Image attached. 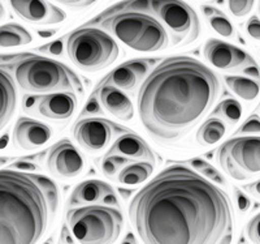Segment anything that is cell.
I'll return each mask as SVG.
<instances>
[{
	"instance_id": "cell-13",
	"label": "cell",
	"mask_w": 260,
	"mask_h": 244,
	"mask_svg": "<svg viewBox=\"0 0 260 244\" xmlns=\"http://www.w3.org/2000/svg\"><path fill=\"white\" fill-rule=\"evenodd\" d=\"M203 52L213 67L222 71L238 69L256 63L243 50L219 39H208L204 45Z\"/></svg>"
},
{
	"instance_id": "cell-7",
	"label": "cell",
	"mask_w": 260,
	"mask_h": 244,
	"mask_svg": "<svg viewBox=\"0 0 260 244\" xmlns=\"http://www.w3.org/2000/svg\"><path fill=\"white\" fill-rule=\"evenodd\" d=\"M67 224L76 240L83 244H111L124 227L121 210L107 205H87L71 209Z\"/></svg>"
},
{
	"instance_id": "cell-23",
	"label": "cell",
	"mask_w": 260,
	"mask_h": 244,
	"mask_svg": "<svg viewBox=\"0 0 260 244\" xmlns=\"http://www.w3.org/2000/svg\"><path fill=\"white\" fill-rule=\"evenodd\" d=\"M225 84L236 95L245 101H255L260 94V84L242 76H225Z\"/></svg>"
},
{
	"instance_id": "cell-26",
	"label": "cell",
	"mask_w": 260,
	"mask_h": 244,
	"mask_svg": "<svg viewBox=\"0 0 260 244\" xmlns=\"http://www.w3.org/2000/svg\"><path fill=\"white\" fill-rule=\"evenodd\" d=\"M130 158L122 157L118 154H107L104 159L102 161V171L106 176L112 178L116 174L120 173L121 169L130 164Z\"/></svg>"
},
{
	"instance_id": "cell-24",
	"label": "cell",
	"mask_w": 260,
	"mask_h": 244,
	"mask_svg": "<svg viewBox=\"0 0 260 244\" xmlns=\"http://www.w3.org/2000/svg\"><path fill=\"white\" fill-rule=\"evenodd\" d=\"M225 133H226V127H225L224 122L213 118V119H208L207 122H204L203 125L198 129L197 141L204 146L213 145V144L219 143Z\"/></svg>"
},
{
	"instance_id": "cell-12",
	"label": "cell",
	"mask_w": 260,
	"mask_h": 244,
	"mask_svg": "<svg viewBox=\"0 0 260 244\" xmlns=\"http://www.w3.org/2000/svg\"><path fill=\"white\" fill-rule=\"evenodd\" d=\"M46 165L53 175L74 178L83 171L85 161L77 148L69 140L62 139L48 150Z\"/></svg>"
},
{
	"instance_id": "cell-31",
	"label": "cell",
	"mask_w": 260,
	"mask_h": 244,
	"mask_svg": "<svg viewBox=\"0 0 260 244\" xmlns=\"http://www.w3.org/2000/svg\"><path fill=\"white\" fill-rule=\"evenodd\" d=\"M55 2L71 9H86L94 6L98 0H55Z\"/></svg>"
},
{
	"instance_id": "cell-34",
	"label": "cell",
	"mask_w": 260,
	"mask_h": 244,
	"mask_svg": "<svg viewBox=\"0 0 260 244\" xmlns=\"http://www.w3.org/2000/svg\"><path fill=\"white\" fill-rule=\"evenodd\" d=\"M62 50H64V46H62L61 39L50 42V43H47V45L39 47V51H42V52H46V54H50V55H55V57L61 55Z\"/></svg>"
},
{
	"instance_id": "cell-11",
	"label": "cell",
	"mask_w": 260,
	"mask_h": 244,
	"mask_svg": "<svg viewBox=\"0 0 260 244\" xmlns=\"http://www.w3.org/2000/svg\"><path fill=\"white\" fill-rule=\"evenodd\" d=\"M29 103H25V109L34 107L36 113L47 119L55 122H64L72 118L77 106L76 93L56 92L47 93L41 97H29Z\"/></svg>"
},
{
	"instance_id": "cell-45",
	"label": "cell",
	"mask_w": 260,
	"mask_h": 244,
	"mask_svg": "<svg viewBox=\"0 0 260 244\" xmlns=\"http://www.w3.org/2000/svg\"><path fill=\"white\" fill-rule=\"evenodd\" d=\"M9 159L8 158H6V157H0V167L3 166V165H6L7 162H8Z\"/></svg>"
},
{
	"instance_id": "cell-33",
	"label": "cell",
	"mask_w": 260,
	"mask_h": 244,
	"mask_svg": "<svg viewBox=\"0 0 260 244\" xmlns=\"http://www.w3.org/2000/svg\"><path fill=\"white\" fill-rule=\"evenodd\" d=\"M234 195H236V201L237 205H238V209H240L241 213H247L248 209L251 208V201L243 194L240 188L234 187Z\"/></svg>"
},
{
	"instance_id": "cell-46",
	"label": "cell",
	"mask_w": 260,
	"mask_h": 244,
	"mask_svg": "<svg viewBox=\"0 0 260 244\" xmlns=\"http://www.w3.org/2000/svg\"><path fill=\"white\" fill-rule=\"evenodd\" d=\"M3 16H4V8L3 6H2V3H0V20L3 18Z\"/></svg>"
},
{
	"instance_id": "cell-27",
	"label": "cell",
	"mask_w": 260,
	"mask_h": 244,
	"mask_svg": "<svg viewBox=\"0 0 260 244\" xmlns=\"http://www.w3.org/2000/svg\"><path fill=\"white\" fill-rule=\"evenodd\" d=\"M210 25L216 33H219L220 36L226 37V38H231L236 34V30H234L233 25L226 17L224 16V13L219 12L216 15L210 16Z\"/></svg>"
},
{
	"instance_id": "cell-42",
	"label": "cell",
	"mask_w": 260,
	"mask_h": 244,
	"mask_svg": "<svg viewBox=\"0 0 260 244\" xmlns=\"http://www.w3.org/2000/svg\"><path fill=\"white\" fill-rule=\"evenodd\" d=\"M56 33V30H39L38 34L42 37V38H50L53 34Z\"/></svg>"
},
{
	"instance_id": "cell-18",
	"label": "cell",
	"mask_w": 260,
	"mask_h": 244,
	"mask_svg": "<svg viewBox=\"0 0 260 244\" xmlns=\"http://www.w3.org/2000/svg\"><path fill=\"white\" fill-rule=\"evenodd\" d=\"M99 101L111 115L120 120H132L134 118V107L126 94L112 85H102L99 89Z\"/></svg>"
},
{
	"instance_id": "cell-10",
	"label": "cell",
	"mask_w": 260,
	"mask_h": 244,
	"mask_svg": "<svg viewBox=\"0 0 260 244\" xmlns=\"http://www.w3.org/2000/svg\"><path fill=\"white\" fill-rule=\"evenodd\" d=\"M118 132H124V129L118 128L108 120L102 118H86L74 124L73 136L83 149L99 153L110 145Z\"/></svg>"
},
{
	"instance_id": "cell-8",
	"label": "cell",
	"mask_w": 260,
	"mask_h": 244,
	"mask_svg": "<svg viewBox=\"0 0 260 244\" xmlns=\"http://www.w3.org/2000/svg\"><path fill=\"white\" fill-rule=\"evenodd\" d=\"M67 52L74 66L80 69L98 72L117 60L120 48L115 39L104 30L83 26L69 34Z\"/></svg>"
},
{
	"instance_id": "cell-20",
	"label": "cell",
	"mask_w": 260,
	"mask_h": 244,
	"mask_svg": "<svg viewBox=\"0 0 260 244\" xmlns=\"http://www.w3.org/2000/svg\"><path fill=\"white\" fill-rule=\"evenodd\" d=\"M113 194V188L102 180L91 179L80 183L74 188L73 194L69 199V205H83L103 201L108 195Z\"/></svg>"
},
{
	"instance_id": "cell-14",
	"label": "cell",
	"mask_w": 260,
	"mask_h": 244,
	"mask_svg": "<svg viewBox=\"0 0 260 244\" xmlns=\"http://www.w3.org/2000/svg\"><path fill=\"white\" fill-rule=\"evenodd\" d=\"M9 6L20 18L34 24H60L67 13L47 0H9Z\"/></svg>"
},
{
	"instance_id": "cell-29",
	"label": "cell",
	"mask_w": 260,
	"mask_h": 244,
	"mask_svg": "<svg viewBox=\"0 0 260 244\" xmlns=\"http://www.w3.org/2000/svg\"><path fill=\"white\" fill-rule=\"evenodd\" d=\"M246 234L252 243L260 244V213L248 222L246 227Z\"/></svg>"
},
{
	"instance_id": "cell-41",
	"label": "cell",
	"mask_w": 260,
	"mask_h": 244,
	"mask_svg": "<svg viewBox=\"0 0 260 244\" xmlns=\"http://www.w3.org/2000/svg\"><path fill=\"white\" fill-rule=\"evenodd\" d=\"M202 11H203L204 15L207 16V17H210V16H213V15H216V13L220 12V11H217V9L212 8V7H204V8H202Z\"/></svg>"
},
{
	"instance_id": "cell-39",
	"label": "cell",
	"mask_w": 260,
	"mask_h": 244,
	"mask_svg": "<svg viewBox=\"0 0 260 244\" xmlns=\"http://www.w3.org/2000/svg\"><path fill=\"white\" fill-rule=\"evenodd\" d=\"M207 164L208 162H206L204 159H202V158H192V159H190V165H191L195 170H198V171H201Z\"/></svg>"
},
{
	"instance_id": "cell-43",
	"label": "cell",
	"mask_w": 260,
	"mask_h": 244,
	"mask_svg": "<svg viewBox=\"0 0 260 244\" xmlns=\"http://www.w3.org/2000/svg\"><path fill=\"white\" fill-rule=\"evenodd\" d=\"M71 232L67 231V227H64L62 229V232H61V241H73V239L71 238V235H69Z\"/></svg>"
},
{
	"instance_id": "cell-22",
	"label": "cell",
	"mask_w": 260,
	"mask_h": 244,
	"mask_svg": "<svg viewBox=\"0 0 260 244\" xmlns=\"http://www.w3.org/2000/svg\"><path fill=\"white\" fill-rule=\"evenodd\" d=\"M154 173L152 162H136L129 164L118 174V182L124 185H138L146 182Z\"/></svg>"
},
{
	"instance_id": "cell-25",
	"label": "cell",
	"mask_w": 260,
	"mask_h": 244,
	"mask_svg": "<svg viewBox=\"0 0 260 244\" xmlns=\"http://www.w3.org/2000/svg\"><path fill=\"white\" fill-rule=\"evenodd\" d=\"M215 113L221 115L222 118H225V119L229 123H232V124H236V123L240 122V119L242 118V106H241L240 102L236 101V99L228 98L217 106Z\"/></svg>"
},
{
	"instance_id": "cell-40",
	"label": "cell",
	"mask_w": 260,
	"mask_h": 244,
	"mask_svg": "<svg viewBox=\"0 0 260 244\" xmlns=\"http://www.w3.org/2000/svg\"><path fill=\"white\" fill-rule=\"evenodd\" d=\"M86 113H99V104L95 98H91V101L86 106Z\"/></svg>"
},
{
	"instance_id": "cell-30",
	"label": "cell",
	"mask_w": 260,
	"mask_h": 244,
	"mask_svg": "<svg viewBox=\"0 0 260 244\" xmlns=\"http://www.w3.org/2000/svg\"><path fill=\"white\" fill-rule=\"evenodd\" d=\"M240 133H257L260 132V119L257 115H251L242 124L240 128Z\"/></svg>"
},
{
	"instance_id": "cell-2",
	"label": "cell",
	"mask_w": 260,
	"mask_h": 244,
	"mask_svg": "<svg viewBox=\"0 0 260 244\" xmlns=\"http://www.w3.org/2000/svg\"><path fill=\"white\" fill-rule=\"evenodd\" d=\"M220 89L219 77L199 60L167 58L139 88V119L156 141L176 143L210 113Z\"/></svg>"
},
{
	"instance_id": "cell-38",
	"label": "cell",
	"mask_w": 260,
	"mask_h": 244,
	"mask_svg": "<svg viewBox=\"0 0 260 244\" xmlns=\"http://www.w3.org/2000/svg\"><path fill=\"white\" fill-rule=\"evenodd\" d=\"M245 189L247 191L248 194L252 195L256 199H260V179H257L256 182L251 183V184H247L245 187Z\"/></svg>"
},
{
	"instance_id": "cell-16",
	"label": "cell",
	"mask_w": 260,
	"mask_h": 244,
	"mask_svg": "<svg viewBox=\"0 0 260 244\" xmlns=\"http://www.w3.org/2000/svg\"><path fill=\"white\" fill-rule=\"evenodd\" d=\"M152 62L150 60H132L122 66L113 69L110 75L102 80V85H112L125 92H132L137 88L139 81L142 80L148 71V67Z\"/></svg>"
},
{
	"instance_id": "cell-5",
	"label": "cell",
	"mask_w": 260,
	"mask_h": 244,
	"mask_svg": "<svg viewBox=\"0 0 260 244\" xmlns=\"http://www.w3.org/2000/svg\"><path fill=\"white\" fill-rule=\"evenodd\" d=\"M118 11H138L156 17L166 26L173 46L190 45L201 34L198 15L183 0H124L104 12Z\"/></svg>"
},
{
	"instance_id": "cell-15",
	"label": "cell",
	"mask_w": 260,
	"mask_h": 244,
	"mask_svg": "<svg viewBox=\"0 0 260 244\" xmlns=\"http://www.w3.org/2000/svg\"><path fill=\"white\" fill-rule=\"evenodd\" d=\"M52 131L47 124L29 118H20L13 129V143L24 150H32L47 144Z\"/></svg>"
},
{
	"instance_id": "cell-17",
	"label": "cell",
	"mask_w": 260,
	"mask_h": 244,
	"mask_svg": "<svg viewBox=\"0 0 260 244\" xmlns=\"http://www.w3.org/2000/svg\"><path fill=\"white\" fill-rule=\"evenodd\" d=\"M107 154H118L130 159H139V161L142 159L152 164L155 162V154L147 143L138 134L130 132L117 137Z\"/></svg>"
},
{
	"instance_id": "cell-19",
	"label": "cell",
	"mask_w": 260,
	"mask_h": 244,
	"mask_svg": "<svg viewBox=\"0 0 260 244\" xmlns=\"http://www.w3.org/2000/svg\"><path fill=\"white\" fill-rule=\"evenodd\" d=\"M17 106L15 80L6 69L0 68V132L8 125Z\"/></svg>"
},
{
	"instance_id": "cell-21",
	"label": "cell",
	"mask_w": 260,
	"mask_h": 244,
	"mask_svg": "<svg viewBox=\"0 0 260 244\" xmlns=\"http://www.w3.org/2000/svg\"><path fill=\"white\" fill-rule=\"evenodd\" d=\"M32 42V36L27 29L18 24L2 25L0 26V47H20Z\"/></svg>"
},
{
	"instance_id": "cell-6",
	"label": "cell",
	"mask_w": 260,
	"mask_h": 244,
	"mask_svg": "<svg viewBox=\"0 0 260 244\" xmlns=\"http://www.w3.org/2000/svg\"><path fill=\"white\" fill-rule=\"evenodd\" d=\"M12 69L18 87L27 93H82L80 77L57 60L29 54L17 60Z\"/></svg>"
},
{
	"instance_id": "cell-9",
	"label": "cell",
	"mask_w": 260,
	"mask_h": 244,
	"mask_svg": "<svg viewBox=\"0 0 260 244\" xmlns=\"http://www.w3.org/2000/svg\"><path fill=\"white\" fill-rule=\"evenodd\" d=\"M216 159L228 176L238 182L260 174V137L241 136L219 146Z\"/></svg>"
},
{
	"instance_id": "cell-37",
	"label": "cell",
	"mask_w": 260,
	"mask_h": 244,
	"mask_svg": "<svg viewBox=\"0 0 260 244\" xmlns=\"http://www.w3.org/2000/svg\"><path fill=\"white\" fill-rule=\"evenodd\" d=\"M12 167H15V169L17 170H22V171H37V170H38V166H37V165L30 164V162L26 161L15 162V164L12 165Z\"/></svg>"
},
{
	"instance_id": "cell-28",
	"label": "cell",
	"mask_w": 260,
	"mask_h": 244,
	"mask_svg": "<svg viewBox=\"0 0 260 244\" xmlns=\"http://www.w3.org/2000/svg\"><path fill=\"white\" fill-rule=\"evenodd\" d=\"M255 0H228L229 11L234 17H243L251 12Z\"/></svg>"
},
{
	"instance_id": "cell-36",
	"label": "cell",
	"mask_w": 260,
	"mask_h": 244,
	"mask_svg": "<svg viewBox=\"0 0 260 244\" xmlns=\"http://www.w3.org/2000/svg\"><path fill=\"white\" fill-rule=\"evenodd\" d=\"M243 73L256 81L260 80V68L256 63H255V64H251V66L245 67V68H243Z\"/></svg>"
},
{
	"instance_id": "cell-44",
	"label": "cell",
	"mask_w": 260,
	"mask_h": 244,
	"mask_svg": "<svg viewBox=\"0 0 260 244\" xmlns=\"http://www.w3.org/2000/svg\"><path fill=\"white\" fill-rule=\"evenodd\" d=\"M127 241H133V243H136V239L133 238V235H132V234H129V235L126 236V239L124 240V243H127Z\"/></svg>"
},
{
	"instance_id": "cell-47",
	"label": "cell",
	"mask_w": 260,
	"mask_h": 244,
	"mask_svg": "<svg viewBox=\"0 0 260 244\" xmlns=\"http://www.w3.org/2000/svg\"><path fill=\"white\" fill-rule=\"evenodd\" d=\"M259 12H260V4H259Z\"/></svg>"
},
{
	"instance_id": "cell-3",
	"label": "cell",
	"mask_w": 260,
	"mask_h": 244,
	"mask_svg": "<svg viewBox=\"0 0 260 244\" xmlns=\"http://www.w3.org/2000/svg\"><path fill=\"white\" fill-rule=\"evenodd\" d=\"M60 192L52 179L0 170V244H36L52 227Z\"/></svg>"
},
{
	"instance_id": "cell-4",
	"label": "cell",
	"mask_w": 260,
	"mask_h": 244,
	"mask_svg": "<svg viewBox=\"0 0 260 244\" xmlns=\"http://www.w3.org/2000/svg\"><path fill=\"white\" fill-rule=\"evenodd\" d=\"M87 24L99 25L127 47L139 52H155L164 50L169 45V34L166 26L156 17L146 12H102Z\"/></svg>"
},
{
	"instance_id": "cell-35",
	"label": "cell",
	"mask_w": 260,
	"mask_h": 244,
	"mask_svg": "<svg viewBox=\"0 0 260 244\" xmlns=\"http://www.w3.org/2000/svg\"><path fill=\"white\" fill-rule=\"evenodd\" d=\"M246 32L251 38L260 41V20L257 17H251L246 24Z\"/></svg>"
},
{
	"instance_id": "cell-32",
	"label": "cell",
	"mask_w": 260,
	"mask_h": 244,
	"mask_svg": "<svg viewBox=\"0 0 260 244\" xmlns=\"http://www.w3.org/2000/svg\"><path fill=\"white\" fill-rule=\"evenodd\" d=\"M202 173H203L204 176H207L210 180H212V182L217 183V184H225V179L224 176L220 174V171H217V170L215 169L213 166H211L210 164H207L206 166L203 167V169L201 170Z\"/></svg>"
},
{
	"instance_id": "cell-1",
	"label": "cell",
	"mask_w": 260,
	"mask_h": 244,
	"mask_svg": "<svg viewBox=\"0 0 260 244\" xmlns=\"http://www.w3.org/2000/svg\"><path fill=\"white\" fill-rule=\"evenodd\" d=\"M129 218L145 244H229L233 239L229 196L185 165L166 167L138 191Z\"/></svg>"
}]
</instances>
